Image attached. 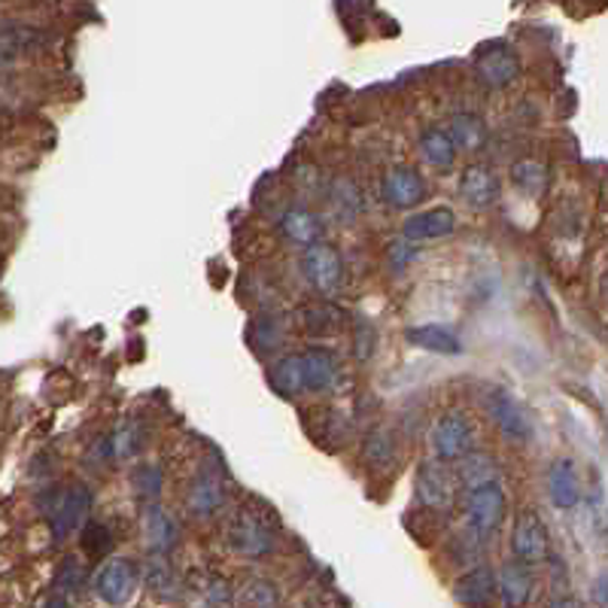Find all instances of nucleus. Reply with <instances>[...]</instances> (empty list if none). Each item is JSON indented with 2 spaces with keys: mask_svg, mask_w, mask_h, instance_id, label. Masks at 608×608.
Instances as JSON below:
<instances>
[{
  "mask_svg": "<svg viewBox=\"0 0 608 608\" xmlns=\"http://www.w3.org/2000/svg\"><path fill=\"white\" fill-rule=\"evenodd\" d=\"M226 542L234 554L241 557L259 559L268 557L274 551V523H271V514H259L250 505L234 511V517L229 521V530H226Z\"/></svg>",
  "mask_w": 608,
  "mask_h": 608,
  "instance_id": "obj_1",
  "label": "nucleus"
},
{
  "mask_svg": "<svg viewBox=\"0 0 608 608\" xmlns=\"http://www.w3.org/2000/svg\"><path fill=\"white\" fill-rule=\"evenodd\" d=\"M465 517H469V530H472L478 538H490L502 526V517H505V490L499 481H490V484H481L469 490V499H465Z\"/></svg>",
  "mask_w": 608,
  "mask_h": 608,
  "instance_id": "obj_2",
  "label": "nucleus"
},
{
  "mask_svg": "<svg viewBox=\"0 0 608 608\" xmlns=\"http://www.w3.org/2000/svg\"><path fill=\"white\" fill-rule=\"evenodd\" d=\"M472 423L469 417L460 411L441 413L432 429H429V448L436 453V460L450 462V460H462L465 453H472Z\"/></svg>",
  "mask_w": 608,
  "mask_h": 608,
  "instance_id": "obj_3",
  "label": "nucleus"
},
{
  "mask_svg": "<svg viewBox=\"0 0 608 608\" xmlns=\"http://www.w3.org/2000/svg\"><path fill=\"white\" fill-rule=\"evenodd\" d=\"M457 472L450 469L448 462L426 460L417 465V478H413V490L417 499L423 502L426 509L448 511L457 496Z\"/></svg>",
  "mask_w": 608,
  "mask_h": 608,
  "instance_id": "obj_4",
  "label": "nucleus"
},
{
  "mask_svg": "<svg viewBox=\"0 0 608 608\" xmlns=\"http://www.w3.org/2000/svg\"><path fill=\"white\" fill-rule=\"evenodd\" d=\"M140 587V569L134 559L125 557H113L107 559L95 575V590L97 596L113 608H122L132 602V596L137 594Z\"/></svg>",
  "mask_w": 608,
  "mask_h": 608,
  "instance_id": "obj_5",
  "label": "nucleus"
},
{
  "mask_svg": "<svg viewBox=\"0 0 608 608\" xmlns=\"http://www.w3.org/2000/svg\"><path fill=\"white\" fill-rule=\"evenodd\" d=\"M92 511V493L88 486L73 484L67 490H61L52 496V505H49V523H52V535L55 538H67L71 533H76L80 526L88 517Z\"/></svg>",
  "mask_w": 608,
  "mask_h": 608,
  "instance_id": "obj_6",
  "label": "nucleus"
},
{
  "mask_svg": "<svg viewBox=\"0 0 608 608\" xmlns=\"http://www.w3.org/2000/svg\"><path fill=\"white\" fill-rule=\"evenodd\" d=\"M511 551L521 563H542L551 551L547 526L533 509H523L511 530Z\"/></svg>",
  "mask_w": 608,
  "mask_h": 608,
  "instance_id": "obj_7",
  "label": "nucleus"
},
{
  "mask_svg": "<svg viewBox=\"0 0 608 608\" xmlns=\"http://www.w3.org/2000/svg\"><path fill=\"white\" fill-rule=\"evenodd\" d=\"M474 73L481 76V83L490 85V88H505L517 80L521 73V61L514 55V49L509 43H493L486 46L478 61H474Z\"/></svg>",
  "mask_w": 608,
  "mask_h": 608,
  "instance_id": "obj_8",
  "label": "nucleus"
},
{
  "mask_svg": "<svg viewBox=\"0 0 608 608\" xmlns=\"http://www.w3.org/2000/svg\"><path fill=\"white\" fill-rule=\"evenodd\" d=\"M486 411L493 417V423L511 438V441H526L533 436V423H530V413L523 411L521 401L511 396L509 389H493L486 396Z\"/></svg>",
  "mask_w": 608,
  "mask_h": 608,
  "instance_id": "obj_9",
  "label": "nucleus"
},
{
  "mask_svg": "<svg viewBox=\"0 0 608 608\" xmlns=\"http://www.w3.org/2000/svg\"><path fill=\"white\" fill-rule=\"evenodd\" d=\"M302 265L307 280L314 283L319 292H332L340 283V255L335 247L328 243H311L302 255Z\"/></svg>",
  "mask_w": 608,
  "mask_h": 608,
  "instance_id": "obj_10",
  "label": "nucleus"
},
{
  "mask_svg": "<svg viewBox=\"0 0 608 608\" xmlns=\"http://www.w3.org/2000/svg\"><path fill=\"white\" fill-rule=\"evenodd\" d=\"M499 594V584L493 569H486V566H478V569L465 572L457 578L453 584V599L460 602L462 608H490L493 606V599Z\"/></svg>",
  "mask_w": 608,
  "mask_h": 608,
  "instance_id": "obj_11",
  "label": "nucleus"
},
{
  "mask_svg": "<svg viewBox=\"0 0 608 608\" xmlns=\"http://www.w3.org/2000/svg\"><path fill=\"white\" fill-rule=\"evenodd\" d=\"M462 201L474 210H486L496 205L499 198V177L490 165H469L460 177Z\"/></svg>",
  "mask_w": 608,
  "mask_h": 608,
  "instance_id": "obj_12",
  "label": "nucleus"
},
{
  "mask_svg": "<svg viewBox=\"0 0 608 608\" xmlns=\"http://www.w3.org/2000/svg\"><path fill=\"white\" fill-rule=\"evenodd\" d=\"M453 229H457V213L450 207H432V210L405 219V238L413 243L448 238V234H453Z\"/></svg>",
  "mask_w": 608,
  "mask_h": 608,
  "instance_id": "obj_13",
  "label": "nucleus"
},
{
  "mask_svg": "<svg viewBox=\"0 0 608 608\" xmlns=\"http://www.w3.org/2000/svg\"><path fill=\"white\" fill-rule=\"evenodd\" d=\"M499 596H502V606L505 608H523L533 596L535 578L530 572V563H521V559H511L505 563L496 575Z\"/></svg>",
  "mask_w": 608,
  "mask_h": 608,
  "instance_id": "obj_14",
  "label": "nucleus"
},
{
  "mask_svg": "<svg viewBox=\"0 0 608 608\" xmlns=\"http://www.w3.org/2000/svg\"><path fill=\"white\" fill-rule=\"evenodd\" d=\"M380 192L389 207H413L417 201H423L426 182L413 168H396L384 177Z\"/></svg>",
  "mask_w": 608,
  "mask_h": 608,
  "instance_id": "obj_15",
  "label": "nucleus"
},
{
  "mask_svg": "<svg viewBox=\"0 0 608 608\" xmlns=\"http://www.w3.org/2000/svg\"><path fill=\"white\" fill-rule=\"evenodd\" d=\"M547 493H551V502L557 505L559 511L575 509L578 499H581V481H578V469L572 460H557L547 472Z\"/></svg>",
  "mask_w": 608,
  "mask_h": 608,
  "instance_id": "obj_16",
  "label": "nucleus"
},
{
  "mask_svg": "<svg viewBox=\"0 0 608 608\" xmlns=\"http://www.w3.org/2000/svg\"><path fill=\"white\" fill-rule=\"evenodd\" d=\"M144 535L149 554H165L168 557L170 547L177 545V523L161 505L149 502L144 511Z\"/></svg>",
  "mask_w": 608,
  "mask_h": 608,
  "instance_id": "obj_17",
  "label": "nucleus"
},
{
  "mask_svg": "<svg viewBox=\"0 0 608 608\" xmlns=\"http://www.w3.org/2000/svg\"><path fill=\"white\" fill-rule=\"evenodd\" d=\"M302 371H304V389L307 392H326L335 387L338 377V363L335 356L323 347H311L302 353Z\"/></svg>",
  "mask_w": 608,
  "mask_h": 608,
  "instance_id": "obj_18",
  "label": "nucleus"
},
{
  "mask_svg": "<svg viewBox=\"0 0 608 608\" xmlns=\"http://www.w3.org/2000/svg\"><path fill=\"white\" fill-rule=\"evenodd\" d=\"M405 340L411 347H420V350H432V353H448V356H460L462 353V340L457 332L450 328L438 326V323H426V326H411L405 332Z\"/></svg>",
  "mask_w": 608,
  "mask_h": 608,
  "instance_id": "obj_19",
  "label": "nucleus"
},
{
  "mask_svg": "<svg viewBox=\"0 0 608 608\" xmlns=\"http://www.w3.org/2000/svg\"><path fill=\"white\" fill-rule=\"evenodd\" d=\"M222 499H226V490H222V481H219L217 474L201 472L189 486V511L198 514V517H210V514H217L222 509Z\"/></svg>",
  "mask_w": 608,
  "mask_h": 608,
  "instance_id": "obj_20",
  "label": "nucleus"
},
{
  "mask_svg": "<svg viewBox=\"0 0 608 608\" xmlns=\"http://www.w3.org/2000/svg\"><path fill=\"white\" fill-rule=\"evenodd\" d=\"M363 457L371 469H377V472H389V469L396 465V460H399V444H396V436L389 432L387 426H377V429L368 432Z\"/></svg>",
  "mask_w": 608,
  "mask_h": 608,
  "instance_id": "obj_21",
  "label": "nucleus"
},
{
  "mask_svg": "<svg viewBox=\"0 0 608 608\" xmlns=\"http://www.w3.org/2000/svg\"><path fill=\"white\" fill-rule=\"evenodd\" d=\"M302 326L304 332H311L316 338H328L338 335L344 328V314L332 302H316L302 307Z\"/></svg>",
  "mask_w": 608,
  "mask_h": 608,
  "instance_id": "obj_22",
  "label": "nucleus"
},
{
  "mask_svg": "<svg viewBox=\"0 0 608 608\" xmlns=\"http://www.w3.org/2000/svg\"><path fill=\"white\" fill-rule=\"evenodd\" d=\"M420 153H423L426 165H432L436 170H448L453 168V161H457V144H453V137L444 128H429L420 137Z\"/></svg>",
  "mask_w": 608,
  "mask_h": 608,
  "instance_id": "obj_23",
  "label": "nucleus"
},
{
  "mask_svg": "<svg viewBox=\"0 0 608 608\" xmlns=\"http://www.w3.org/2000/svg\"><path fill=\"white\" fill-rule=\"evenodd\" d=\"M146 587H149V594H156L158 599H168V602L180 596L177 572H174L165 554H153L146 563Z\"/></svg>",
  "mask_w": 608,
  "mask_h": 608,
  "instance_id": "obj_24",
  "label": "nucleus"
},
{
  "mask_svg": "<svg viewBox=\"0 0 608 608\" xmlns=\"http://www.w3.org/2000/svg\"><path fill=\"white\" fill-rule=\"evenodd\" d=\"M271 387L277 389L280 396L295 399L304 389V371H302V353L298 356H283L274 368H271Z\"/></svg>",
  "mask_w": 608,
  "mask_h": 608,
  "instance_id": "obj_25",
  "label": "nucleus"
},
{
  "mask_svg": "<svg viewBox=\"0 0 608 608\" xmlns=\"http://www.w3.org/2000/svg\"><path fill=\"white\" fill-rule=\"evenodd\" d=\"M496 460L493 457H486V453H465L460 460V469H457V481L462 486H474L490 484V481H496Z\"/></svg>",
  "mask_w": 608,
  "mask_h": 608,
  "instance_id": "obj_26",
  "label": "nucleus"
},
{
  "mask_svg": "<svg viewBox=\"0 0 608 608\" xmlns=\"http://www.w3.org/2000/svg\"><path fill=\"white\" fill-rule=\"evenodd\" d=\"M450 137H453V144L457 149H465V153H474V149H481L486 144V128L484 122L472 116V113H460V116H453L450 122Z\"/></svg>",
  "mask_w": 608,
  "mask_h": 608,
  "instance_id": "obj_27",
  "label": "nucleus"
},
{
  "mask_svg": "<svg viewBox=\"0 0 608 608\" xmlns=\"http://www.w3.org/2000/svg\"><path fill=\"white\" fill-rule=\"evenodd\" d=\"M280 229H283V234L290 238V241L295 243H316V238H319V219L314 217V213H307V210H290V213H283V219H280Z\"/></svg>",
  "mask_w": 608,
  "mask_h": 608,
  "instance_id": "obj_28",
  "label": "nucleus"
},
{
  "mask_svg": "<svg viewBox=\"0 0 608 608\" xmlns=\"http://www.w3.org/2000/svg\"><path fill=\"white\" fill-rule=\"evenodd\" d=\"M511 180L517 189L530 195H538L545 189V168L538 165V161H517L514 168H511Z\"/></svg>",
  "mask_w": 608,
  "mask_h": 608,
  "instance_id": "obj_29",
  "label": "nucleus"
},
{
  "mask_svg": "<svg viewBox=\"0 0 608 608\" xmlns=\"http://www.w3.org/2000/svg\"><path fill=\"white\" fill-rule=\"evenodd\" d=\"M241 608H280L277 587L268 581H250L241 594Z\"/></svg>",
  "mask_w": 608,
  "mask_h": 608,
  "instance_id": "obj_30",
  "label": "nucleus"
},
{
  "mask_svg": "<svg viewBox=\"0 0 608 608\" xmlns=\"http://www.w3.org/2000/svg\"><path fill=\"white\" fill-rule=\"evenodd\" d=\"M83 547L85 554H92V557H104V554H109V547H113V535H109L104 523H85Z\"/></svg>",
  "mask_w": 608,
  "mask_h": 608,
  "instance_id": "obj_31",
  "label": "nucleus"
},
{
  "mask_svg": "<svg viewBox=\"0 0 608 608\" xmlns=\"http://www.w3.org/2000/svg\"><path fill=\"white\" fill-rule=\"evenodd\" d=\"M231 606H234V596H231L229 581H222V578H210L205 590H201V608H231Z\"/></svg>",
  "mask_w": 608,
  "mask_h": 608,
  "instance_id": "obj_32",
  "label": "nucleus"
},
{
  "mask_svg": "<svg viewBox=\"0 0 608 608\" xmlns=\"http://www.w3.org/2000/svg\"><path fill=\"white\" fill-rule=\"evenodd\" d=\"M134 484H137V493L146 496L149 502H156L158 490H161V472H158V465H140L137 472H134Z\"/></svg>",
  "mask_w": 608,
  "mask_h": 608,
  "instance_id": "obj_33",
  "label": "nucleus"
},
{
  "mask_svg": "<svg viewBox=\"0 0 608 608\" xmlns=\"http://www.w3.org/2000/svg\"><path fill=\"white\" fill-rule=\"evenodd\" d=\"M590 599H594L596 608H608V572L594 578V584H590Z\"/></svg>",
  "mask_w": 608,
  "mask_h": 608,
  "instance_id": "obj_34",
  "label": "nucleus"
},
{
  "mask_svg": "<svg viewBox=\"0 0 608 608\" xmlns=\"http://www.w3.org/2000/svg\"><path fill=\"white\" fill-rule=\"evenodd\" d=\"M80 581H83V569H80V563H76V559H67V563H64V569H61L59 584H61V587H64V584H71V587H80Z\"/></svg>",
  "mask_w": 608,
  "mask_h": 608,
  "instance_id": "obj_35",
  "label": "nucleus"
},
{
  "mask_svg": "<svg viewBox=\"0 0 608 608\" xmlns=\"http://www.w3.org/2000/svg\"><path fill=\"white\" fill-rule=\"evenodd\" d=\"M599 295H602L608 304V274H602V280H599Z\"/></svg>",
  "mask_w": 608,
  "mask_h": 608,
  "instance_id": "obj_36",
  "label": "nucleus"
},
{
  "mask_svg": "<svg viewBox=\"0 0 608 608\" xmlns=\"http://www.w3.org/2000/svg\"><path fill=\"white\" fill-rule=\"evenodd\" d=\"M46 608H67V602H64V599H49Z\"/></svg>",
  "mask_w": 608,
  "mask_h": 608,
  "instance_id": "obj_37",
  "label": "nucleus"
}]
</instances>
